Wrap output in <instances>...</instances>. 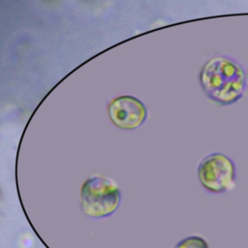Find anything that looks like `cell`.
I'll return each instance as SVG.
<instances>
[{
	"mask_svg": "<svg viewBox=\"0 0 248 248\" xmlns=\"http://www.w3.org/2000/svg\"><path fill=\"white\" fill-rule=\"evenodd\" d=\"M235 166L227 155L219 152L205 156L198 167V177L208 192L221 194L235 185Z\"/></svg>",
	"mask_w": 248,
	"mask_h": 248,
	"instance_id": "3",
	"label": "cell"
},
{
	"mask_svg": "<svg viewBox=\"0 0 248 248\" xmlns=\"http://www.w3.org/2000/svg\"><path fill=\"white\" fill-rule=\"evenodd\" d=\"M108 114L116 127L134 130L145 121L147 109L140 99L131 95H123L110 101L108 105Z\"/></svg>",
	"mask_w": 248,
	"mask_h": 248,
	"instance_id": "4",
	"label": "cell"
},
{
	"mask_svg": "<svg viewBox=\"0 0 248 248\" xmlns=\"http://www.w3.org/2000/svg\"><path fill=\"white\" fill-rule=\"evenodd\" d=\"M174 248H209L207 242L200 236H189L179 243Z\"/></svg>",
	"mask_w": 248,
	"mask_h": 248,
	"instance_id": "5",
	"label": "cell"
},
{
	"mask_svg": "<svg viewBox=\"0 0 248 248\" xmlns=\"http://www.w3.org/2000/svg\"><path fill=\"white\" fill-rule=\"evenodd\" d=\"M120 191L110 178L92 174L82 184L80 190V206L82 212L93 218L111 215L119 206Z\"/></svg>",
	"mask_w": 248,
	"mask_h": 248,
	"instance_id": "2",
	"label": "cell"
},
{
	"mask_svg": "<svg viewBox=\"0 0 248 248\" xmlns=\"http://www.w3.org/2000/svg\"><path fill=\"white\" fill-rule=\"evenodd\" d=\"M200 83L214 103L229 106L244 95L247 78L244 69L232 58L218 55L208 59L201 69Z\"/></svg>",
	"mask_w": 248,
	"mask_h": 248,
	"instance_id": "1",
	"label": "cell"
}]
</instances>
